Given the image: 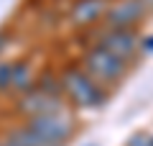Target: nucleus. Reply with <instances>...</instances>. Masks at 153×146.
<instances>
[{
  "label": "nucleus",
  "mask_w": 153,
  "mask_h": 146,
  "mask_svg": "<svg viewBox=\"0 0 153 146\" xmlns=\"http://www.w3.org/2000/svg\"><path fill=\"white\" fill-rule=\"evenodd\" d=\"M61 85H64V97L74 108L82 110H97L105 105L107 92L102 85L92 80L82 67H66L61 72Z\"/></svg>",
  "instance_id": "nucleus-1"
},
{
  "label": "nucleus",
  "mask_w": 153,
  "mask_h": 146,
  "mask_svg": "<svg viewBox=\"0 0 153 146\" xmlns=\"http://www.w3.org/2000/svg\"><path fill=\"white\" fill-rule=\"evenodd\" d=\"M79 67H82L97 85L110 87V85H117V82L128 75V67L130 64L123 62V59H117L112 51H107V49L102 46V44H94V46H89L87 51H84Z\"/></svg>",
  "instance_id": "nucleus-2"
},
{
  "label": "nucleus",
  "mask_w": 153,
  "mask_h": 146,
  "mask_svg": "<svg viewBox=\"0 0 153 146\" xmlns=\"http://www.w3.org/2000/svg\"><path fill=\"white\" fill-rule=\"evenodd\" d=\"M26 126L36 133V138L44 146H64L71 136L74 120L69 113H64V108L49 115H38V118H28Z\"/></svg>",
  "instance_id": "nucleus-3"
},
{
  "label": "nucleus",
  "mask_w": 153,
  "mask_h": 146,
  "mask_svg": "<svg viewBox=\"0 0 153 146\" xmlns=\"http://www.w3.org/2000/svg\"><path fill=\"white\" fill-rule=\"evenodd\" d=\"M148 3L146 0H117L107 8L105 16V28L110 31H130L146 18Z\"/></svg>",
  "instance_id": "nucleus-4"
},
{
  "label": "nucleus",
  "mask_w": 153,
  "mask_h": 146,
  "mask_svg": "<svg viewBox=\"0 0 153 146\" xmlns=\"http://www.w3.org/2000/svg\"><path fill=\"white\" fill-rule=\"evenodd\" d=\"M97 44H102L107 51H112L117 59L128 62V64L140 51V38H138L135 28H130V31H110V28H105V33L100 36Z\"/></svg>",
  "instance_id": "nucleus-5"
},
{
  "label": "nucleus",
  "mask_w": 153,
  "mask_h": 146,
  "mask_svg": "<svg viewBox=\"0 0 153 146\" xmlns=\"http://www.w3.org/2000/svg\"><path fill=\"white\" fill-rule=\"evenodd\" d=\"M107 8V0H76L69 8V23L74 28H92L94 23L105 21Z\"/></svg>",
  "instance_id": "nucleus-6"
},
{
  "label": "nucleus",
  "mask_w": 153,
  "mask_h": 146,
  "mask_svg": "<svg viewBox=\"0 0 153 146\" xmlns=\"http://www.w3.org/2000/svg\"><path fill=\"white\" fill-rule=\"evenodd\" d=\"M16 110L21 115H26V120H28V118H38V115H49V113L61 110V100L46 95V92H41L36 87V90H31V92H26V95L18 97Z\"/></svg>",
  "instance_id": "nucleus-7"
},
{
  "label": "nucleus",
  "mask_w": 153,
  "mask_h": 146,
  "mask_svg": "<svg viewBox=\"0 0 153 146\" xmlns=\"http://www.w3.org/2000/svg\"><path fill=\"white\" fill-rule=\"evenodd\" d=\"M36 90V77H33L31 67L26 62H16V69H13V85L10 92H18V95H26V92Z\"/></svg>",
  "instance_id": "nucleus-8"
},
{
  "label": "nucleus",
  "mask_w": 153,
  "mask_h": 146,
  "mask_svg": "<svg viewBox=\"0 0 153 146\" xmlns=\"http://www.w3.org/2000/svg\"><path fill=\"white\" fill-rule=\"evenodd\" d=\"M36 87H38L41 92H46V95L56 97V100H61V97H64V85H61V77L51 75V72H46V75L38 77V80H36Z\"/></svg>",
  "instance_id": "nucleus-9"
},
{
  "label": "nucleus",
  "mask_w": 153,
  "mask_h": 146,
  "mask_svg": "<svg viewBox=\"0 0 153 146\" xmlns=\"http://www.w3.org/2000/svg\"><path fill=\"white\" fill-rule=\"evenodd\" d=\"M16 62H0V92H10Z\"/></svg>",
  "instance_id": "nucleus-10"
},
{
  "label": "nucleus",
  "mask_w": 153,
  "mask_h": 146,
  "mask_svg": "<svg viewBox=\"0 0 153 146\" xmlns=\"http://www.w3.org/2000/svg\"><path fill=\"white\" fill-rule=\"evenodd\" d=\"M125 146H153V133L151 131H138V133H133L128 138Z\"/></svg>",
  "instance_id": "nucleus-11"
},
{
  "label": "nucleus",
  "mask_w": 153,
  "mask_h": 146,
  "mask_svg": "<svg viewBox=\"0 0 153 146\" xmlns=\"http://www.w3.org/2000/svg\"><path fill=\"white\" fill-rule=\"evenodd\" d=\"M0 146H18V144L10 138V136H0Z\"/></svg>",
  "instance_id": "nucleus-12"
},
{
  "label": "nucleus",
  "mask_w": 153,
  "mask_h": 146,
  "mask_svg": "<svg viewBox=\"0 0 153 146\" xmlns=\"http://www.w3.org/2000/svg\"><path fill=\"white\" fill-rule=\"evenodd\" d=\"M153 49V38H146V41H143V51H151Z\"/></svg>",
  "instance_id": "nucleus-13"
},
{
  "label": "nucleus",
  "mask_w": 153,
  "mask_h": 146,
  "mask_svg": "<svg viewBox=\"0 0 153 146\" xmlns=\"http://www.w3.org/2000/svg\"><path fill=\"white\" fill-rule=\"evenodd\" d=\"M146 3H148V8H151V5H153V0H146Z\"/></svg>",
  "instance_id": "nucleus-14"
},
{
  "label": "nucleus",
  "mask_w": 153,
  "mask_h": 146,
  "mask_svg": "<svg viewBox=\"0 0 153 146\" xmlns=\"http://www.w3.org/2000/svg\"><path fill=\"white\" fill-rule=\"evenodd\" d=\"M84 146H97V144H84Z\"/></svg>",
  "instance_id": "nucleus-15"
}]
</instances>
